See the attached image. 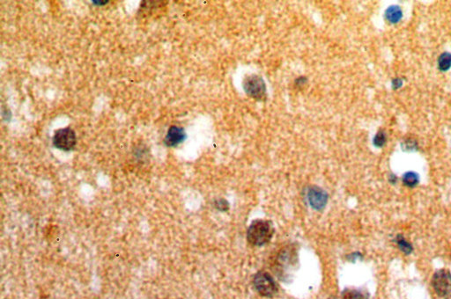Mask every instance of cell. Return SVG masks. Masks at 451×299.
I'll list each match as a JSON object with an SVG mask.
<instances>
[{
    "mask_svg": "<svg viewBox=\"0 0 451 299\" xmlns=\"http://www.w3.org/2000/svg\"><path fill=\"white\" fill-rule=\"evenodd\" d=\"M274 228L273 224L267 220H256L250 224L247 238L250 244L255 247H262L267 244L273 237Z\"/></svg>",
    "mask_w": 451,
    "mask_h": 299,
    "instance_id": "1",
    "label": "cell"
},
{
    "mask_svg": "<svg viewBox=\"0 0 451 299\" xmlns=\"http://www.w3.org/2000/svg\"><path fill=\"white\" fill-rule=\"evenodd\" d=\"M297 263V254L293 247H286L280 251L276 260L277 273L286 278L289 271L294 270Z\"/></svg>",
    "mask_w": 451,
    "mask_h": 299,
    "instance_id": "2",
    "label": "cell"
},
{
    "mask_svg": "<svg viewBox=\"0 0 451 299\" xmlns=\"http://www.w3.org/2000/svg\"><path fill=\"white\" fill-rule=\"evenodd\" d=\"M254 286L261 296L273 297L278 292V285L272 276L264 271L256 274L253 279Z\"/></svg>",
    "mask_w": 451,
    "mask_h": 299,
    "instance_id": "3",
    "label": "cell"
},
{
    "mask_svg": "<svg viewBox=\"0 0 451 299\" xmlns=\"http://www.w3.org/2000/svg\"><path fill=\"white\" fill-rule=\"evenodd\" d=\"M76 143V134L74 130L71 128H64L57 130L53 137L54 146L65 152H70L74 149Z\"/></svg>",
    "mask_w": 451,
    "mask_h": 299,
    "instance_id": "4",
    "label": "cell"
},
{
    "mask_svg": "<svg viewBox=\"0 0 451 299\" xmlns=\"http://www.w3.org/2000/svg\"><path fill=\"white\" fill-rule=\"evenodd\" d=\"M432 286L441 297L451 296V273L447 270H440L432 278Z\"/></svg>",
    "mask_w": 451,
    "mask_h": 299,
    "instance_id": "5",
    "label": "cell"
},
{
    "mask_svg": "<svg viewBox=\"0 0 451 299\" xmlns=\"http://www.w3.org/2000/svg\"><path fill=\"white\" fill-rule=\"evenodd\" d=\"M244 87L247 95L256 98L257 100L263 99L266 95V84L263 78L259 76L251 75L247 77L244 79Z\"/></svg>",
    "mask_w": 451,
    "mask_h": 299,
    "instance_id": "6",
    "label": "cell"
},
{
    "mask_svg": "<svg viewBox=\"0 0 451 299\" xmlns=\"http://www.w3.org/2000/svg\"><path fill=\"white\" fill-rule=\"evenodd\" d=\"M186 137L184 130L178 126H172L169 128L168 133L166 135L164 143L167 146L175 147L182 143Z\"/></svg>",
    "mask_w": 451,
    "mask_h": 299,
    "instance_id": "7",
    "label": "cell"
},
{
    "mask_svg": "<svg viewBox=\"0 0 451 299\" xmlns=\"http://www.w3.org/2000/svg\"><path fill=\"white\" fill-rule=\"evenodd\" d=\"M308 200L313 208H321L327 202V195L321 189L312 188L308 192Z\"/></svg>",
    "mask_w": 451,
    "mask_h": 299,
    "instance_id": "8",
    "label": "cell"
},
{
    "mask_svg": "<svg viewBox=\"0 0 451 299\" xmlns=\"http://www.w3.org/2000/svg\"><path fill=\"white\" fill-rule=\"evenodd\" d=\"M403 17L402 9L397 6H391L385 12V18L392 24L400 22Z\"/></svg>",
    "mask_w": 451,
    "mask_h": 299,
    "instance_id": "9",
    "label": "cell"
},
{
    "mask_svg": "<svg viewBox=\"0 0 451 299\" xmlns=\"http://www.w3.org/2000/svg\"><path fill=\"white\" fill-rule=\"evenodd\" d=\"M342 296H343V299H368L367 293L364 292L360 289H344Z\"/></svg>",
    "mask_w": 451,
    "mask_h": 299,
    "instance_id": "10",
    "label": "cell"
},
{
    "mask_svg": "<svg viewBox=\"0 0 451 299\" xmlns=\"http://www.w3.org/2000/svg\"><path fill=\"white\" fill-rule=\"evenodd\" d=\"M403 183L409 188H414L419 183V175L414 172H407L402 178Z\"/></svg>",
    "mask_w": 451,
    "mask_h": 299,
    "instance_id": "11",
    "label": "cell"
},
{
    "mask_svg": "<svg viewBox=\"0 0 451 299\" xmlns=\"http://www.w3.org/2000/svg\"><path fill=\"white\" fill-rule=\"evenodd\" d=\"M438 67L441 72H447L451 68L450 53H442L438 58Z\"/></svg>",
    "mask_w": 451,
    "mask_h": 299,
    "instance_id": "12",
    "label": "cell"
},
{
    "mask_svg": "<svg viewBox=\"0 0 451 299\" xmlns=\"http://www.w3.org/2000/svg\"><path fill=\"white\" fill-rule=\"evenodd\" d=\"M396 244L399 246L401 251H403L405 254H410L412 253L413 248L412 245L410 244L408 241H406L402 235H399L396 238Z\"/></svg>",
    "mask_w": 451,
    "mask_h": 299,
    "instance_id": "13",
    "label": "cell"
},
{
    "mask_svg": "<svg viewBox=\"0 0 451 299\" xmlns=\"http://www.w3.org/2000/svg\"><path fill=\"white\" fill-rule=\"evenodd\" d=\"M386 143V135L383 131H379L374 138V144L377 147H383Z\"/></svg>",
    "mask_w": 451,
    "mask_h": 299,
    "instance_id": "14",
    "label": "cell"
},
{
    "mask_svg": "<svg viewBox=\"0 0 451 299\" xmlns=\"http://www.w3.org/2000/svg\"><path fill=\"white\" fill-rule=\"evenodd\" d=\"M403 82L400 78H396L395 80H393L392 85L394 88H399L402 85Z\"/></svg>",
    "mask_w": 451,
    "mask_h": 299,
    "instance_id": "15",
    "label": "cell"
},
{
    "mask_svg": "<svg viewBox=\"0 0 451 299\" xmlns=\"http://www.w3.org/2000/svg\"><path fill=\"white\" fill-rule=\"evenodd\" d=\"M108 3H109V1H93V4L96 5V6H104Z\"/></svg>",
    "mask_w": 451,
    "mask_h": 299,
    "instance_id": "16",
    "label": "cell"
}]
</instances>
